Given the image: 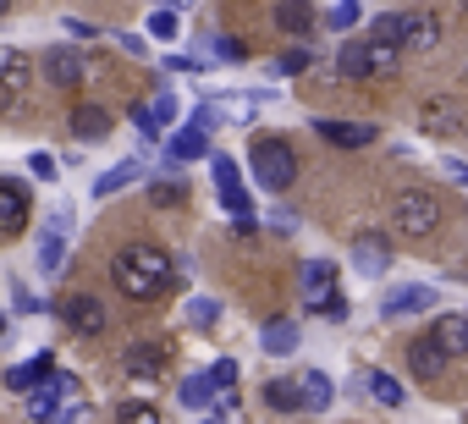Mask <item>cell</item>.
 I'll return each mask as SVG.
<instances>
[{
	"mask_svg": "<svg viewBox=\"0 0 468 424\" xmlns=\"http://www.w3.org/2000/svg\"><path fill=\"white\" fill-rule=\"evenodd\" d=\"M336 72H342V78H353V83H358V78H369V39H347V45H342V56H336Z\"/></svg>",
	"mask_w": 468,
	"mask_h": 424,
	"instance_id": "18",
	"label": "cell"
},
{
	"mask_svg": "<svg viewBox=\"0 0 468 424\" xmlns=\"http://www.w3.org/2000/svg\"><path fill=\"white\" fill-rule=\"evenodd\" d=\"M408 364H413V375H419V380H441L446 353L435 347V336H419V342H408Z\"/></svg>",
	"mask_w": 468,
	"mask_h": 424,
	"instance_id": "15",
	"label": "cell"
},
{
	"mask_svg": "<svg viewBox=\"0 0 468 424\" xmlns=\"http://www.w3.org/2000/svg\"><path fill=\"white\" fill-rule=\"evenodd\" d=\"M198 154H204V127L193 122V127H182L171 138V160H198Z\"/></svg>",
	"mask_w": 468,
	"mask_h": 424,
	"instance_id": "25",
	"label": "cell"
},
{
	"mask_svg": "<svg viewBox=\"0 0 468 424\" xmlns=\"http://www.w3.org/2000/svg\"><path fill=\"white\" fill-rule=\"evenodd\" d=\"M325 23H331V28H353V23H358V0H336Z\"/></svg>",
	"mask_w": 468,
	"mask_h": 424,
	"instance_id": "33",
	"label": "cell"
},
{
	"mask_svg": "<svg viewBox=\"0 0 468 424\" xmlns=\"http://www.w3.org/2000/svg\"><path fill=\"white\" fill-rule=\"evenodd\" d=\"M111 276H116V292L122 298H154L165 281H171V260L154 249V243H133V249H122L116 254V265H111Z\"/></svg>",
	"mask_w": 468,
	"mask_h": 424,
	"instance_id": "1",
	"label": "cell"
},
{
	"mask_svg": "<svg viewBox=\"0 0 468 424\" xmlns=\"http://www.w3.org/2000/svg\"><path fill=\"white\" fill-rule=\"evenodd\" d=\"M45 375H50V353H39L34 364L12 369V375H6V386H12V391H28V386H34V380H45Z\"/></svg>",
	"mask_w": 468,
	"mask_h": 424,
	"instance_id": "27",
	"label": "cell"
},
{
	"mask_svg": "<svg viewBox=\"0 0 468 424\" xmlns=\"http://www.w3.org/2000/svg\"><path fill=\"white\" fill-rule=\"evenodd\" d=\"M391 216H397V232L402 238H430L441 227V198L424 193V187H408V193H397Z\"/></svg>",
	"mask_w": 468,
	"mask_h": 424,
	"instance_id": "3",
	"label": "cell"
},
{
	"mask_svg": "<svg viewBox=\"0 0 468 424\" xmlns=\"http://www.w3.org/2000/svg\"><path fill=\"white\" fill-rule=\"evenodd\" d=\"M419 122H424V132H435V138H452V132L463 127V105H457V100H424Z\"/></svg>",
	"mask_w": 468,
	"mask_h": 424,
	"instance_id": "9",
	"label": "cell"
},
{
	"mask_svg": "<svg viewBox=\"0 0 468 424\" xmlns=\"http://www.w3.org/2000/svg\"><path fill=\"white\" fill-rule=\"evenodd\" d=\"M149 34H154V39H171V34H176V12H154V17H149Z\"/></svg>",
	"mask_w": 468,
	"mask_h": 424,
	"instance_id": "36",
	"label": "cell"
},
{
	"mask_svg": "<svg viewBox=\"0 0 468 424\" xmlns=\"http://www.w3.org/2000/svg\"><path fill=\"white\" fill-rule=\"evenodd\" d=\"M397 56H402V45H397V39H369V78L397 72Z\"/></svg>",
	"mask_w": 468,
	"mask_h": 424,
	"instance_id": "22",
	"label": "cell"
},
{
	"mask_svg": "<svg viewBox=\"0 0 468 424\" xmlns=\"http://www.w3.org/2000/svg\"><path fill=\"white\" fill-rule=\"evenodd\" d=\"M249 165H254V182H260L265 193H287L292 176H298V154H292L287 138H254Z\"/></svg>",
	"mask_w": 468,
	"mask_h": 424,
	"instance_id": "2",
	"label": "cell"
},
{
	"mask_svg": "<svg viewBox=\"0 0 468 424\" xmlns=\"http://www.w3.org/2000/svg\"><path fill=\"white\" fill-rule=\"evenodd\" d=\"M149 111H154V122H160V127H165V122H171V116H176V100H171V94H165V89H160V94H154V105H149Z\"/></svg>",
	"mask_w": 468,
	"mask_h": 424,
	"instance_id": "40",
	"label": "cell"
},
{
	"mask_svg": "<svg viewBox=\"0 0 468 424\" xmlns=\"http://www.w3.org/2000/svg\"><path fill=\"white\" fill-rule=\"evenodd\" d=\"M303 67H309V56H303V50H287V56H282V72H303Z\"/></svg>",
	"mask_w": 468,
	"mask_h": 424,
	"instance_id": "42",
	"label": "cell"
},
{
	"mask_svg": "<svg viewBox=\"0 0 468 424\" xmlns=\"http://www.w3.org/2000/svg\"><path fill=\"white\" fill-rule=\"evenodd\" d=\"M122 364H127L133 380H154V375L165 369V347H160V342H133V347L122 353Z\"/></svg>",
	"mask_w": 468,
	"mask_h": 424,
	"instance_id": "11",
	"label": "cell"
},
{
	"mask_svg": "<svg viewBox=\"0 0 468 424\" xmlns=\"http://www.w3.org/2000/svg\"><path fill=\"white\" fill-rule=\"evenodd\" d=\"M303 298H309L314 314L342 320V292H336V265H331V260H309V265H303Z\"/></svg>",
	"mask_w": 468,
	"mask_h": 424,
	"instance_id": "4",
	"label": "cell"
},
{
	"mask_svg": "<svg viewBox=\"0 0 468 424\" xmlns=\"http://www.w3.org/2000/svg\"><path fill=\"white\" fill-rule=\"evenodd\" d=\"M182 402H187V408H209V402H215V380H209V375H187V380H182Z\"/></svg>",
	"mask_w": 468,
	"mask_h": 424,
	"instance_id": "28",
	"label": "cell"
},
{
	"mask_svg": "<svg viewBox=\"0 0 468 424\" xmlns=\"http://www.w3.org/2000/svg\"><path fill=\"white\" fill-rule=\"evenodd\" d=\"M116 419H127V424H154V419H160V408H154V402H122V408H116Z\"/></svg>",
	"mask_w": 468,
	"mask_h": 424,
	"instance_id": "32",
	"label": "cell"
},
{
	"mask_svg": "<svg viewBox=\"0 0 468 424\" xmlns=\"http://www.w3.org/2000/svg\"><path fill=\"white\" fill-rule=\"evenodd\" d=\"M402 34H408V45H413V50H435L441 23H435V17H402Z\"/></svg>",
	"mask_w": 468,
	"mask_h": 424,
	"instance_id": "21",
	"label": "cell"
},
{
	"mask_svg": "<svg viewBox=\"0 0 468 424\" xmlns=\"http://www.w3.org/2000/svg\"><path fill=\"white\" fill-rule=\"evenodd\" d=\"M45 83H56V89H78L83 78H89V61L78 56V50H67V45H56V50H45Z\"/></svg>",
	"mask_w": 468,
	"mask_h": 424,
	"instance_id": "5",
	"label": "cell"
},
{
	"mask_svg": "<svg viewBox=\"0 0 468 424\" xmlns=\"http://www.w3.org/2000/svg\"><path fill=\"white\" fill-rule=\"evenodd\" d=\"M187 320H193V325H215V303H209V298H193V303H187Z\"/></svg>",
	"mask_w": 468,
	"mask_h": 424,
	"instance_id": "38",
	"label": "cell"
},
{
	"mask_svg": "<svg viewBox=\"0 0 468 424\" xmlns=\"http://www.w3.org/2000/svg\"><path fill=\"white\" fill-rule=\"evenodd\" d=\"M320 138L336 149H364V143H375V127L369 122H320Z\"/></svg>",
	"mask_w": 468,
	"mask_h": 424,
	"instance_id": "14",
	"label": "cell"
},
{
	"mask_svg": "<svg viewBox=\"0 0 468 424\" xmlns=\"http://www.w3.org/2000/svg\"><path fill=\"white\" fill-rule=\"evenodd\" d=\"M215 56H220V61H243L249 50H243L238 39H231V34H220V39H215Z\"/></svg>",
	"mask_w": 468,
	"mask_h": 424,
	"instance_id": "39",
	"label": "cell"
},
{
	"mask_svg": "<svg viewBox=\"0 0 468 424\" xmlns=\"http://www.w3.org/2000/svg\"><path fill=\"white\" fill-rule=\"evenodd\" d=\"M298 402H303V408H314V413H320V408H331V380H325L320 369H309V375L298 380Z\"/></svg>",
	"mask_w": 468,
	"mask_h": 424,
	"instance_id": "20",
	"label": "cell"
},
{
	"mask_svg": "<svg viewBox=\"0 0 468 424\" xmlns=\"http://www.w3.org/2000/svg\"><path fill=\"white\" fill-rule=\"evenodd\" d=\"M430 303H435L430 287H397V292L386 298V314H419V309H430Z\"/></svg>",
	"mask_w": 468,
	"mask_h": 424,
	"instance_id": "19",
	"label": "cell"
},
{
	"mask_svg": "<svg viewBox=\"0 0 468 424\" xmlns=\"http://www.w3.org/2000/svg\"><path fill=\"white\" fill-rule=\"evenodd\" d=\"M0 325H6V320H0Z\"/></svg>",
	"mask_w": 468,
	"mask_h": 424,
	"instance_id": "45",
	"label": "cell"
},
{
	"mask_svg": "<svg viewBox=\"0 0 468 424\" xmlns=\"http://www.w3.org/2000/svg\"><path fill=\"white\" fill-rule=\"evenodd\" d=\"M133 122H138V132H149V138L160 132V122H154V111H149V105H133Z\"/></svg>",
	"mask_w": 468,
	"mask_h": 424,
	"instance_id": "41",
	"label": "cell"
},
{
	"mask_svg": "<svg viewBox=\"0 0 468 424\" xmlns=\"http://www.w3.org/2000/svg\"><path fill=\"white\" fill-rule=\"evenodd\" d=\"M138 171H144L138 160H122V165H111V171H105V176L94 182V193H100V198H111V193H122V187H127V182H133Z\"/></svg>",
	"mask_w": 468,
	"mask_h": 424,
	"instance_id": "23",
	"label": "cell"
},
{
	"mask_svg": "<svg viewBox=\"0 0 468 424\" xmlns=\"http://www.w3.org/2000/svg\"><path fill=\"white\" fill-rule=\"evenodd\" d=\"M28 78H34V61L23 50H12V45H0V94L28 89Z\"/></svg>",
	"mask_w": 468,
	"mask_h": 424,
	"instance_id": "13",
	"label": "cell"
},
{
	"mask_svg": "<svg viewBox=\"0 0 468 424\" xmlns=\"http://www.w3.org/2000/svg\"><path fill=\"white\" fill-rule=\"evenodd\" d=\"M61 243H67V221H56V227L45 232V243H39V265H45V270H61Z\"/></svg>",
	"mask_w": 468,
	"mask_h": 424,
	"instance_id": "26",
	"label": "cell"
},
{
	"mask_svg": "<svg viewBox=\"0 0 468 424\" xmlns=\"http://www.w3.org/2000/svg\"><path fill=\"white\" fill-rule=\"evenodd\" d=\"M61 320H67V325H72L78 336H100L111 314H105V303H100V298L78 292V298H67V303H61Z\"/></svg>",
	"mask_w": 468,
	"mask_h": 424,
	"instance_id": "6",
	"label": "cell"
},
{
	"mask_svg": "<svg viewBox=\"0 0 468 424\" xmlns=\"http://www.w3.org/2000/svg\"><path fill=\"white\" fill-rule=\"evenodd\" d=\"M369 391H375V402H386V408L402 402V386H397L391 375H369Z\"/></svg>",
	"mask_w": 468,
	"mask_h": 424,
	"instance_id": "31",
	"label": "cell"
},
{
	"mask_svg": "<svg viewBox=\"0 0 468 424\" xmlns=\"http://www.w3.org/2000/svg\"><path fill=\"white\" fill-rule=\"evenodd\" d=\"M215 187H220V198H226L231 216H254V209H249V193H243V182H238V160L215 154Z\"/></svg>",
	"mask_w": 468,
	"mask_h": 424,
	"instance_id": "7",
	"label": "cell"
},
{
	"mask_svg": "<svg viewBox=\"0 0 468 424\" xmlns=\"http://www.w3.org/2000/svg\"><path fill=\"white\" fill-rule=\"evenodd\" d=\"M6 12H12V0H0V17H6Z\"/></svg>",
	"mask_w": 468,
	"mask_h": 424,
	"instance_id": "44",
	"label": "cell"
},
{
	"mask_svg": "<svg viewBox=\"0 0 468 424\" xmlns=\"http://www.w3.org/2000/svg\"><path fill=\"white\" fill-rule=\"evenodd\" d=\"M446 171H452V176H457V182L468 187V165H446Z\"/></svg>",
	"mask_w": 468,
	"mask_h": 424,
	"instance_id": "43",
	"label": "cell"
},
{
	"mask_svg": "<svg viewBox=\"0 0 468 424\" xmlns=\"http://www.w3.org/2000/svg\"><path fill=\"white\" fill-rule=\"evenodd\" d=\"M28 171H34V176H39V182H56V176H61V171H56V160H50V154H45V149H39V154H34V160H28Z\"/></svg>",
	"mask_w": 468,
	"mask_h": 424,
	"instance_id": "37",
	"label": "cell"
},
{
	"mask_svg": "<svg viewBox=\"0 0 468 424\" xmlns=\"http://www.w3.org/2000/svg\"><path fill=\"white\" fill-rule=\"evenodd\" d=\"M353 260H358L364 276H380V270L391 265V243H386L380 232H358V238H353Z\"/></svg>",
	"mask_w": 468,
	"mask_h": 424,
	"instance_id": "10",
	"label": "cell"
},
{
	"mask_svg": "<svg viewBox=\"0 0 468 424\" xmlns=\"http://www.w3.org/2000/svg\"><path fill=\"white\" fill-rule=\"evenodd\" d=\"M209 380H215V391H226V386H238V364H231V358H220V364L209 369Z\"/></svg>",
	"mask_w": 468,
	"mask_h": 424,
	"instance_id": "35",
	"label": "cell"
},
{
	"mask_svg": "<svg viewBox=\"0 0 468 424\" xmlns=\"http://www.w3.org/2000/svg\"><path fill=\"white\" fill-rule=\"evenodd\" d=\"M430 336H435V347H441L446 358H463V353H468V314H441Z\"/></svg>",
	"mask_w": 468,
	"mask_h": 424,
	"instance_id": "12",
	"label": "cell"
},
{
	"mask_svg": "<svg viewBox=\"0 0 468 424\" xmlns=\"http://www.w3.org/2000/svg\"><path fill=\"white\" fill-rule=\"evenodd\" d=\"M265 402L282 408V413H298V408H303V402H298V380H271V386H265Z\"/></svg>",
	"mask_w": 468,
	"mask_h": 424,
	"instance_id": "29",
	"label": "cell"
},
{
	"mask_svg": "<svg viewBox=\"0 0 468 424\" xmlns=\"http://www.w3.org/2000/svg\"><path fill=\"white\" fill-rule=\"evenodd\" d=\"M23 227H28V193H23V182H0V232L17 238Z\"/></svg>",
	"mask_w": 468,
	"mask_h": 424,
	"instance_id": "8",
	"label": "cell"
},
{
	"mask_svg": "<svg viewBox=\"0 0 468 424\" xmlns=\"http://www.w3.org/2000/svg\"><path fill=\"white\" fill-rule=\"evenodd\" d=\"M72 132H78L83 143H100V138L111 132V111H100V105H78V111H72Z\"/></svg>",
	"mask_w": 468,
	"mask_h": 424,
	"instance_id": "17",
	"label": "cell"
},
{
	"mask_svg": "<svg viewBox=\"0 0 468 424\" xmlns=\"http://www.w3.org/2000/svg\"><path fill=\"white\" fill-rule=\"evenodd\" d=\"M276 28L292 34V39H309V28H314L309 0H282V6H276Z\"/></svg>",
	"mask_w": 468,
	"mask_h": 424,
	"instance_id": "16",
	"label": "cell"
},
{
	"mask_svg": "<svg viewBox=\"0 0 468 424\" xmlns=\"http://www.w3.org/2000/svg\"><path fill=\"white\" fill-rule=\"evenodd\" d=\"M298 347V325L292 320H265V353H292Z\"/></svg>",
	"mask_w": 468,
	"mask_h": 424,
	"instance_id": "24",
	"label": "cell"
},
{
	"mask_svg": "<svg viewBox=\"0 0 468 424\" xmlns=\"http://www.w3.org/2000/svg\"><path fill=\"white\" fill-rule=\"evenodd\" d=\"M182 198H187L182 182H154V187H149V204H154V209H176Z\"/></svg>",
	"mask_w": 468,
	"mask_h": 424,
	"instance_id": "30",
	"label": "cell"
},
{
	"mask_svg": "<svg viewBox=\"0 0 468 424\" xmlns=\"http://www.w3.org/2000/svg\"><path fill=\"white\" fill-rule=\"evenodd\" d=\"M375 39H397V45H402V17H397V12L375 17Z\"/></svg>",
	"mask_w": 468,
	"mask_h": 424,
	"instance_id": "34",
	"label": "cell"
}]
</instances>
